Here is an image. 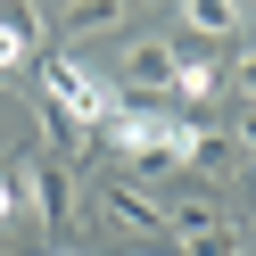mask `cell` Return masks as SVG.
<instances>
[{
  "mask_svg": "<svg viewBox=\"0 0 256 256\" xmlns=\"http://www.w3.org/2000/svg\"><path fill=\"white\" fill-rule=\"evenodd\" d=\"M174 66H182V50L157 42V34H140V42H124L116 83H124V100H166V91H174Z\"/></svg>",
  "mask_w": 256,
  "mask_h": 256,
  "instance_id": "cell-2",
  "label": "cell"
},
{
  "mask_svg": "<svg viewBox=\"0 0 256 256\" xmlns=\"http://www.w3.org/2000/svg\"><path fill=\"white\" fill-rule=\"evenodd\" d=\"M17 206H34V215L58 232V223L74 215V174L58 166V157H25L17 149Z\"/></svg>",
  "mask_w": 256,
  "mask_h": 256,
  "instance_id": "cell-1",
  "label": "cell"
},
{
  "mask_svg": "<svg viewBox=\"0 0 256 256\" xmlns=\"http://www.w3.org/2000/svg\"><path fill=\"white\" fill-rule=\"evenodd\" d=\"M124 17H132V0H66V8H58V34L66 42H100V34H116Z\"/></svg>",
  "mask_w": 256,
  "mask_h": 256,
  "instance_id": "cell-6",
  "label": "cell"
},
{
  "mask_svg": "<svg viewBox=\"0 0 256 256\" xmlns=\"http://www.w3.org/2000/svg\"><path fill=\"white\" fill-rule=\"evenodd\" d=\"M17 215V149H0V223Z\"/></svg>",
  "mask_w": 256,
  "mask_h": 256,
  "instance_id": "cell-12",
  "label": "cell"
},
{
  "mask_svg": "<svg viewBox=\"0 0 256 256\" xmlns=\"http://www.w3.org/2000/svg\"><path fill=\"white\" fill-rule=\"evenodd\" d=\"M232 149L256 157V108H240V116H232Z\"/></svg>",
  "mask_w": 256,
  "mask_h": 256,
  "instance_id": "cell-13",
  "label": "cell"
},
{
  "mask_svg": "<svg viewBox=\"0 0 256 256\" xmlns=\"http://www.w3.org/2000/svg\"><path fill=\"white\" fill-rule=\"evenodd\" d=\"M100 215L124 223L132 240H166V198H157L149 182H124V174H116V182H100Z\"/></svg>",
  "mask_w": 256,
  "mask_h": 256,
  "instance_id": "cell-3",
  "label": "cell"
},
{
  "mask_svg": "<svg viewBox=\"0 0 256 256\" xmlns=\"http://www.w3.org/2000/svg\"><path fill=\"white\" fill-rule=\"evenodd\" d=\"M34 42H42V17H34V0H0V74H17L34 66Z\"/></svg>",
  "mask_w": 256,
  "mask_h": 256,
  "instance_id": "cell-5",
  "label": "cell"
},
{
  "mask_svg": "<svg viewBox=\"0 0 256 256\" xmlns=\"http://www.w3.org/2000/svg\"><path fill=\"white\" fill-rule=\"evenodd\" d=\"M182 256H256L248 240H240V223H215V232H198V240H182Z\"/></svg>",
  "mask_w": 256,
  "mask_h": 256,
  "instance_id": "cell-11",
  "label": "cell"
},
{
  "mask_svg": "<svg viewBox=\"0 0 256 256\" xmlns=\"http://www.w3.org/2000/svg\"><path fill=\"white\" fill-rule=\"evenodd\" d=\"M232 74H240V91H248V108H256V50H240V58H232Z\"/></svg>",
  "mask_w": 256,
  "mask_h": 256,
  "instance_id": "cell-14",
  "label": "cell"
},
{
  "mask_svg": "<svg viewBox=\"0 0 256 256\" xmlns=\"http://www.w3.org/2000/svg\"><path fill=\"white\" fill-rule=\"evenodd\" d=\"M34 124H42V140L58 149V166H66V157H83L91 140H100V132H91L83 116H74V108H58V100H42V108H34Z\"/></svg>",
  "mask_w": 256,
  "mask_h": 256,
  "instance_id": "cell-7",
  "label": "cell"
},
{
  "mask_svg": "<svg viewBox=\"0 0 256 256\" xmlns=\"http://www.w3.org/2000/svg\"><path fill=\"white\" fill-rule=\"evenodd\" d=\"M182 174H198V182H223V174H240V149H232V132H223V124H198V116H190Z\"/></svg>",
  "mask_w": 256,
  "mask_h": 256,
  "instance_id": "cell-4",
  "label": "cell"
},
{
  "mask_svg": "<svg viewBox=\"0 0 256 256\" xmlns=\"http://www.w3.org/2000/svg\"><path fill=\"white\" fill-rule=\"evenodd\" d=\"M182 25L198 42H232L240 34V0H182Z\"/></svg>",
  "mask_w": 256,
  "mask_h": 256,
  "instance_id": "cell-8",
  "label": "cell"
},
{
  "mask_svg": "<svg viewBox=\"0 0 256 256\" xmlns=\"http://www.w3.org/2000/svg\"><path fill=\"white\" fill-rule=\"evenodd\" d=\"M50 256H91V248H50Z\"/></svg>",
  "mask_w": 256,
  "mask_h": 256,
  "instance_id": "cell-15",
  "label": "cell"
},
{
  "mask_svg": "<svg viewBox=\"0 0 256 256\" xmlns=\"http://www.w3.org/2000/svg\"><path fill=\"white\" fill-rule=\"evenodd\" d=\"M215 223H223L215 198H166V240H198V232H215Z\"/></svg>",
  "mask_w": 256,
  "mask_h": 256,
  "instance_id": "cell-9",
  "label": "cell"
},
{
  "mask_svg": "<svg viewBox=\"0 0 256 256\" xmlns=\"http://www.w3.org/2000/svg\"><path fill=\"white\" fill-rule=\"evenodd\" d=\"M215 83H223V74L206 66V58H182V66H174V100H182V108H198V116L215 108Z\"/></svg>",
  "mask_w": 256,
  "mask_h": 256,
  "instance_id": "cell-10",
  "label": "cell"
}]
</instances>
